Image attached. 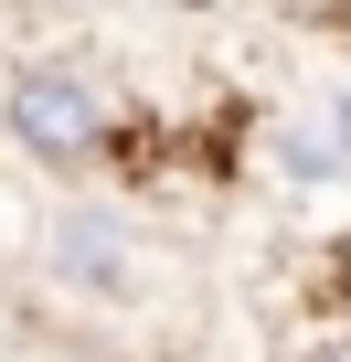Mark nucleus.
Wrapping results in <instances>:
<instances>
[{
  "label": "nucleus",
  "mask_w": 351,
  "mask_h": 362,
  "mask_svg": "<svg viewBox=\"0 0 351 362\" xmlns=\"http://www.w3.org/2000/svg\"><path fill=\"white\" fill-rule=\"evenodd\" d=\"M319 320H340L351 330V235L330 245V267H319Z\"/></svg>",
  "instance_id": "nucleus-2"
},
{
  "label": "nucleus",
  "mask_w": 351,
  "mask_h": 362,
  "mask_svg": "<svg viewBox=\"0 0 351 362\" xmlns=\"http://www.w3.org/2000/svg\"><path fill=\"white\" fill-rule=\"evenodd\" d=\"M298 362H351V330H340V320H319V341H309Z\"/></svg>",
  "instance_id": "nucleus-3"
},
{
  "label": "nucleus",
  "mask_w": 351,
  "mask_h": 362,
  "mask_svg": "<svg viewBox=\"0 0 351 362\" xmlns=\"http://www.w3.org/2000/svg\"><path fill=\"white\" fill-rule=\"evenodd\" d=\"M0 128H11V149L32 160V170H117V160H138V139H149V117L117 96V75L107 64H85V54H32V64H11V86H0Z\"/></svg>",
  "instance_id": "nucleus-1"
}]
</instances>
